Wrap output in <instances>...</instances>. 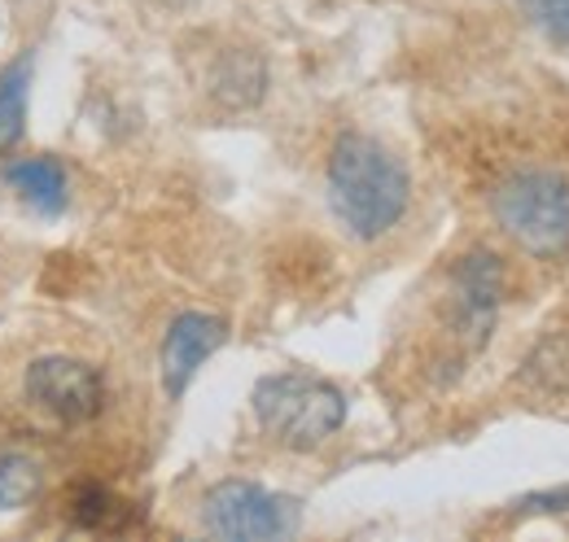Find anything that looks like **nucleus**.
<instances>
[{
    "label": "nucleus",
    "instance_id": "nucleus-12",
    "mask_svg": "<svg viewBox=\"0 0 569 542\" xmlns=\"http://www.w3.org/2000/svg\"><path fill=\"white\" fill-rule=\"evenodd\" d=\"M44 494V464L27 451L0 455V512H22Z\"/></svg>",
    "mask_w": 569,
    "mask_h": 542
},
{
    "label": "nucleus",
    "instance_id": "nucleus-4",
    "mask_svg": "<svg viewBox=\"0 0 569 542\" xmlns=\"http://www.w3.org/2000/svg\"><path fill=\"white\" fill-rule=\"evenodd\" d=\"M202 530L228 542H272L298 530V503L259 481H219L202 499Z\"/></svg>",
    "mask_w": 569,
    "mask_h": 542
},
{
    "label": "nucleus",
    "instance_id": "nucleus-3",
    "mask_svg": "<svg viewBox=\"0 0 569 542\" xmlns=\"http://www.w3.org/2000/svg\"><path fill=\"white\" fill-rule=\"evenodd\" d=\"M491 210L530 259H561L569 250V180L561 171H512L491 193Z\"/></svg>",
    "mask_w": 569,
    "mask_h": 542
},
{
    "label": "nucleus",
    "instance_id": "nucleus-8",
    "mask_svg": "<svg viewBox=\"0 0 569 542\" xmlns=\"http://www.w3.org/2000/svg\"><path fill=\"white\" fill-rule=\"evenodd\" d=\"M4 184L40 214H62L71 205V175L58 158L44 153H27V158H9L4 162Z\"/></svg>",
    "mask_w": 569,
    "mask_h": 542
},
{
    "label": "nucleus",
    "instance_id": "nucleus-7",
    "mask_svg": "<svg viewBox=\"0 0 569 542\" xmlns=\"http://www.w3.org/2000/svg\"><path fill=\"white\" fill-rule=\"evenodd\" d=\"M223 341H228V320L207 315V311L176 315L171 329H167V338H162V390L171 399H180L193 385L198 368L211 359Z\"/></svg>",
    "mask_w": 569,
    "mask_h": 542
},
{
    "label": "nucleus",
    "instance_id": "nucleus-13",
    "mask_svg": "<svg viewBox=\"0 0 569 542\" xmlns=\"http://www.w3.org/2000/svg\"><path fill=\"white\" fill-rule=\"evenodd\" d=\"M517 9L552 40L569 44V0H517Z\"/></svg>",
    "mask_w": 569,
    "mask_h": 542
},
{
    "label": "nucleus",
    "instance_id": "nucleus-9",
    "mask_svg": "<svg viewBox=\"0 0 569 542\" xmlns=\"http://www.w3.org/2000/svg\"><path fill=\"white\" fill-rule=\"evenodd\" d=\"M263 83H268V70L259 62V53H250V49H228V53H219L211 79H207L211 97L223 101L228 110L254 106V101L263 97Z\"/></svg>",
    "mask_w": 569,
    "mask_h": 542
},
{
    "label": "nucleus",
    "instance_id": "nucleus-11",
    "mask_svg": "<svg viewBox=\"0 0 569 542\" xmlns=\"http://www.w3.org/2000/svg\"><path fill=\"white\" fill-rule=\"evenodd\" d=\"M31 58H13L0 67V153H9L27 128V92H31Z\"/></svg>",
    "mask_w": 569,
    "mask_h": 542
},
{
    "label": "nucleus",
    "instance_id": "nucleus-6",
    "mask_svg": "<svg viewBox=\"0 0 569 542\" xmlns=\"http://www.w3.org/2000/svg\"><path fill=\"white\" fill-rule=\"evenodd\" d=\"M451 307H456V329L469 345H482L491 338L496 311L503 302V263L491 250H469L451 268Z\"/></svg>",
    "mask_w": 569,
    "mask_h": 542
},
{
    "label": "nucleus",
    "instance_id": "nucleus-10",
    "mask_svg": "<svg viewBox=\"0 0 569 542\" xmlns=\"http://www.w3.org/2000/svg\"><path fill=\"white\" fill-rule=\"evenodd\" d=\"M67 516H71L79 530H88V534H119V530H128V503L114 490L97 485V481L71 485Z\"/></svg>",
    "mask_w": 569,
    "mask_h": 542
},
{
    "label": "nucleus",
    "instance_id": "nucleus-5",
    "mask_svg": "<svg viewBox=\"0 0 569 542\" xmlns=\"http://www.w3.org/2000/svg\"><path fill=\"white\" fill-rule=\"evenodd\" d=\"M22 390L44 415H53L62 424H83L106 403L101 372L92 363L74 359V354H40V359H31V368L22 372Z\"/></svg>",
    "mask_w": 569,
    "mask_h": 542
},
{
    "label": "nucleus",
    "instance_id": "nucleus-1",
    "mask_svg": "<svg viewBox=\"0 0 569 542\" xmlns=\"http://www.w3.org/2000/svg\"><path fill=\"white\" fill-rule=\"evenodd\" d=\"M412 202L408 167L372 136H338L329 153V205L356 241H381Z\"/></svg>",
    "mask_w": 569,
    "mask_h": 542
},
{
    "label": "nucleus",
    "instance_id": "nucleus-14",
    "mask_svg": "<svg viewBox=\"0 0 569 542\" xmlns=\"http://www.w3.org/2000/svg\"><path fill=\"white\" fill-rule=\"evenodd\" d=\"M508 516H569V485L521 494V499L508 508Z\"/></svg>",
    "mask_w": 569,
    "mask_h": 542
},
{
    "label": "nucleus",
    "instance_id": "nucleus-2",
    "mask_svg": "<svg viewBox=\"0 0 569 542\" xmlns=\"http://www.w3.org/2000/svg\"><path fill=\"white\" fill-rule=\"evenodd\" d=\"M259 429L289 451H316L347 424V394L316 372H272L254 385Z\"/></svg>",
    "mask_w": 569,
    "mask_h": 542
}]
</instances>
